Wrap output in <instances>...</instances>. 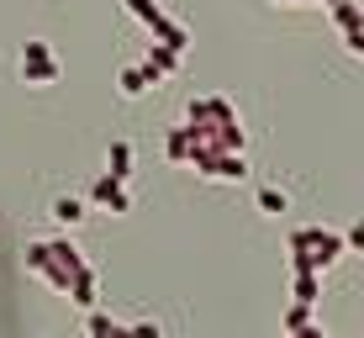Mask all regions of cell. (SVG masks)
I'll return each instance as SVG.
<instances>
[{
  "label": "cell",
  "mask_w": 364,
  "mask_h": 338,
  "mask_svg": "<svg viewBox=\"0 0 364 338\" xmlns=\"http://www.w3.org/2000/svg\"><path fill=\"white\" fill-rule=\"evenodd\" d=\"M21 74H27V85H53L58 80V64H53V53H48V43H27Z\"/></svg>",
  "instance_id": "obj_1"
},
{
  "label": "cell",
  "mask_w": 364,
  "mask_h": 338,
  "mask_svg": "<svg viewBox=\"0 0 364 338\" xmlns=\"http://www.w3.org/2000/svg\"><path fill=\"white\" fill-rule=\"evenodd\" d=\"M90 201H95V206H111V211H132L127 180H117V174H100V180L90 185Z\"/></svg>",
  "instance_id": "obj_2"
},
{
  "label": "cell",
  "mask_w": 364,
  "mask_h": 338,
  "mask_svg": "<svg viewBox=\"0 0 364 338\" xmlns=\"http://www.w3.org/2000/svg\"><path fill=\"white\" fill-rule=\"evenodd\" d=\"M85 217H90V201H85V196H58L53 201V222L58 228H80Z\"/></svg>",
  "instance_id": "obj_3"
},
{
  "label": "cell",
  "mask_w": 364,
  "mask_h": 338,
  "mask_svg": "<svg viewBox=\"0 0 364 338\" xmlns=\"http://www.w3.org/2000/svg\"><path fill=\"white\" fill-rule=\"evenodd\" d=\"M174 69H180V48H154V53H148V64H143V74H148V85H154V80H164V74H174Z\"/></svg>",
  "instance_id": "obj_4"
},
{
  "label": "cell",
  "mask_w": 364,
  "mask_h": 338,
  "mask_svg": "<svg viewBox=\"0 0 364 338\" xmlns=\"http://www.w3.org/2000/svg\"><path fill=\"white\" fill-rule=\"evenodd\" d=\"M106 174H117V180H127V174H132V148L127 143H111V169Z\"/></svg>",
  "instance_id": "obj_5"
},
{
  "label": "cell",
  "mask_w": 364,
  "mask_h": 338,
  "mask_svg": "<svg viewBox=\"0 0 364 338\" xmlns=\"http://www.w3.org/2000/svg\"><path fill=\"white\" fill-rule=\"evenodd\" d=\"M259 211L280 217V211H285V191H274V185H264V191H259Z\"/></svg>",
  "instance_id": "obj_6"
},
{
  "label": "cell",
  "mask_w": 364,
  "mask_h": 338,
  "mask_svg": "<svg viewBox=\"0 0 364 338\" xmlns=\"http://www.w3.org/2000/svg\"><path fill=\"white\" fill-rule=\"evenodd\" d=\"M148 90V74L143 69H127V74H122V95H127V101H132V95H143Z\"/></svg>",
  "instance_id": "obj_7"
},
{
  "label": "cell",
  "mask_w": 364,
  "mask_h": 338,
  "mask_svg": "<svg viewBox=\"0 0 364 338\" xmlns=\"http://www.w3.org/2000/svg\"><path fill=\"white\" fill-rule=\"evenodd\" d=\"M285 328H291V333H311V317H306V302H301V307L291 312V317H285Z\"/></svg>",
  "instance_id": "obj_8"
},
{
  "label": "cell",
  "mask_w": 364,
  "mask_h": 338,
  "mask_svg": "<svg viewBox=\"0 0 364 338\" xmlns=\"http://www.w3.org/2000/svg\"><path fill=\"white\" fill-rule=\"evenodd\" d=\"M85 328H90V333H117V322H111V317H100V312H95V317L85 322Z\"/></svg>",
  "instance_id": "obj_9"
}]
</instances>
